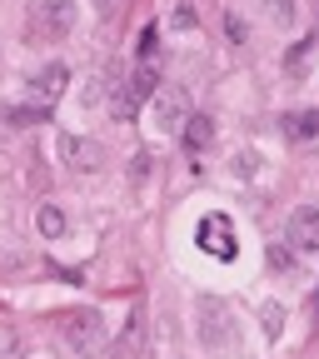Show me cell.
Returning <instances> with one entry per match:
<instances>
[{
    "label": "cell",
    "instance_id": "obj_1",
    "mask_svg": "<svg viewBox=\"0 0 319 359\" xmlns=\"http://www.w3.org/2000/svg\"><path fill=\"white\" fill-rule=\"evenodd\" d=\"M195 245H200V255H210V259H219V264H230V259L240 255V230H235V219L219 215V210L200 215V224H195Z\"/></svg>",
    "mask_w": 319,
    "mask_h": 359
},
{
    "label": "cell",
    "instance_id": "obj_2",
    "mask_svg": "<svg viewBox=\"0 0 319 359\" xmlns=\"http://www.w3.org/2000/svg\"><path fill=\"white\" fill-rule=\"evenodd\" d=\"M60 334H65V344H70L75 354L95 359V354L105 349V320H100V309H70L65 325H60Z\"/></svg>",
    "mask_w": 319,
    "mask_h": 359
},
{
    "label": "cell",
    "instance_id": "obj_3",
    "mask_svg": "<svg viewBox=\"0 0 319 359\" xmlns=\"http://www.w3.org/2000/svg\"><path fill=\"white\" fill-rule=\"evenodd\" d=\"M30 25H35L40 40H65L75 30V0H35Z\"/></svg>",
    "mask_w": 319,
    "mask_h": 359
},
{
    "label": "cell",
    "instance_id": "obj_4",
    "mask_svg": "<svg viewBox=\"0 0 319 359\" xmlns=\"http://www.w3.org/2000/svg\"><path fill=\"white\" fill-rule=\"evenodd\" d=\"M190 120V100H185V90H175V85H160L155 95H150V125L165 130V135H179V125Z\"/></svg>",
    "mask_w": 319,
    "mask_h": 359
},
{
    "label": "cell",
    "instance_id": "obj_5",
    "mask_svg": "<svg viewBox=\"0 0 319 359\" xmlns=\"http://www.w3.org/2000/svg\"><path fill=\"white\" fill-rule=\"evenodd\" d=\"M195 314H200V339L210 344V349H224V344H230V304H224V299H200L195 304Z\"/></svg>",
    "mask_w": 319,
    "mask_h": 359
},
{
    "label": "cell",
    "instance_id": "obj_6",
    "mask_svg": "<svg viewBox=\"0 0 319 359\" xmlns=\"http://www.w3.org/2000/svg\"><path fill=\"white\" fill-rule=\"evenodd\" d=\"M155 90H160V75H155V65H140V70L130 75L125 95H115V100H110V110H115V115H135L140 105H150V95H155Z\"/></svg>",
    "mask_w": 319,
    "mask_h": 359
},
{
    "label": "cell",
    "instance_id": "obj_7",
    "mask_svg": "<svg viewBox=\"0 0 319 359\" xmlns=\"http://www.w3.org/2000/svg\"><path fill=\"white\" fill-rule=\"evenodd\" d=\"M285 240H290L299 255H319V205H299V210L290 215Z\"/></svg>",
    "mask_w": 319,
    "mask_h": 359
},
{
    "label": "cell",
    "instance_id": "obj_8",
    "mask_svg": "<svg viewBox=\"0 0 319 359\" xmlns=\"http://www.w3.org/2000/svg\"><path fill=\"white\" fill-rule=\"evenodd\" d=\"M65 85H70V70H65V65L55 60V65H45V70H40V75L30 80V100H35L40 110H50V105H55V100L65 95Z\"/></svg>",
    "mask_w": 319,
    "mask_h": 359
},
{
    "label": "cell",
    "instance_id": "obj_9",
    "mask_svg": "<svg viewBox=\"0 0 319 359\" xmlns=\"http://www.w3.org/2000/svg\"><path fill=\"white\" fill-rule=\"evenodd\" d=\"M140 349H145V304H135L130 320H125V334H120V344H115V359H135Z\"/></svg>",
    "mask_w": 319,
    "mask_h": 359
},
{
    "label": "cell",
    "instance_id": "obj_10",
    "mask_svg": "<svg viewBox=\"0 0 319 359\" xmlns=\"http://www.w3.org/2000/svg\"><path fill=\"white\" fill-rule=\"evenodd\" d=\"M179 140H185L190 155L210 150V140H215V120H210V115H190L185 125H179Z\"/></svg>",
    "mask_w": 319,
    "mask_h": 359
},
{
    "label": "cell",
    "instance_id": "obj_11",
    "mask_svg": "<svg viewBox=\"0 0 319 359\" xmlns=\"http://www.w3.org/2000/svg\"><path fill=\"white\" fill-rule=\"evenodd\" d=\"M285 135H290V140H299V145L319 140V110H290V115H285Z\"/></svg>",
    "mask_w": 319,
    "mask_h": 359
},
{
    "label": "cell",
    "instance_id": "obj_12",
    "mask_svg": "<svg viewBox=\"0 0 319 359\" xmlns=\"http://www.w3.org/2000/svg\"><path fill=\"white\" fill-rule=\"evenodd\" d=\"M65 155L75 160V170H100L105 165V150L95 140H75V135H65Z\"/></svg>",
    "mask_w": 319,
    "mask_h": 359
},
{
    "label": "cell",
    "instance_id": "obj_13",
    "mask_svg": "<svg viewBox=\"0 0 319 359\" xmlns=\"http://www.w3.org/2000/svg\"><path fill=\"white\" fill-rule=\"evenodd\" d=\"M35 230H40L45 240H65V235H70V219H65L60 205H40V210H35Z\"/></svg>",
    "mask_w": 319,
    "mask_h": 359
},
{
    "label": "cell",
    "instance_id": "obj_14",
    "mask_svg": "<svg viewBox=\"0 0 319 359\" xmlns=\"http://www.w3.org/2000/svg\"><path fill=\"white\" fill-rule=\"evenodd\" d=\"M259 11H264V20L275 25V30H290L294 15H299V11H294V0H259Z\"/></svg>",
    "mask_w": 319,
    "mask_h": 359
},
{
    "label": "cell",
    "instance_id": "obj_15",
    "mask_svg": "<svg viewBox=\"0 0 319 359\" xmlns=\"http://www.w3.org/2000/svg\"><path fill=\"white\" fill-rule=\"evenodd\" d=\"M259 325H264V339H280V334H285V309L269 299V304L259 309Z\"/></svg>",
    "mask_w": 319,
    "mask_h": 359
},
{
    "label": "cell",
    "instance_id": "obj_16",
    "mask_svg": "<svg viewBox=\"0 0 319 359\" xmlns=\"http://www.w3.org/2000/svg\"><path fill=\"white\" fill-rule=\"evenodd\" d=\"M20 354V334L11 325H0V359H15Z\"/></svg>",
    "mask_w": 319,
    "mask_h": 359
},
{
    "label": "cell",
    "instance_id": "obj_17",
    "mask_svg": "<svg viewBox=\"0 0 319 359\" xmlns=\"http://www.w3.org/2000/svg\"><path fill=\"white\" fill-rule=\"evenodd\" d=\"M224 35H230L235 45H245V40H250V25H245V20H240V15L230 11V15H224Z\"/></svg>",
    "mask_w": 319,
    "mask_h": 359
},
{
    "label": "cell",
    "instance_id": "obj_18",
    "mask_svg": "<svg viewBox=\"0 0 319 359\" xmlns=\"http://www.w3.org/2000/svg\"><path fill=\"white\" fill-rule=\"evenodd\" d=\"M170 25H175V30H195V11L185 6V0H179V6L170 11Z\"/></svg>",
    "mask_w": 319,
    "mask_h": 359
},
{
    "label": "cell",
    "instance_id": "obj_19",
    "mask_svg": "<svg viewBox=\"0 0 319 359\" xmlns=\"http://www.w3.org/2000/svg\"><path fill=\"white\" fill-rule=\"evenodd\" d=\"M230 170H235V180H240V175L250 180V175H254V150H245V155H235V165H230Z\"/></svg>",
    "mask_w": 319,
    "mask_h": 359
},
{
    "label": "cell",
    "instance_id": "obj_20",
    "mask_svg": "<svg viewBox=\"0 0 319 359\" xmlns=\"http://www.w3.org/2000/svg\"><path fill=\"white\" fill-rule=\"evenodd\" d=\"M150 50H155V25H145V35H140V55H145V65H150Z\"/></svg>",
    "mask_w": 319,
    "mask_h": 359
},
{
    "label": "cell",
    "instance_id": "obj_21",
    "mask_svg": "<svg viewBox=\"0 0 319 359\" xmlns=\"http://www.w3.org/2000/svg\"><path fill=\"white\" fill-rule=\"evenodd\" d=\"M314 45H319V35H314Z\"/></svg>",
    "mask_w": 319,
    "mask_h": 359
}]
</instances>
